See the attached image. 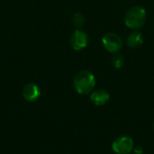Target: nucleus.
<instances>
[{"label": "nucleus", "mask_w": 154, "mask_h": 154, "mask_svg": "<svg viewBox=\"0 0 154 154\" xmlns=\"http://www.w3.org/2000/svg\"><path fill=\"white\" fill-rule=\"evenodd\" d=\"M147 19L146 10L139 5L131 7L125 14V23L127 27L137 30L142 28Z\"/></svg>", "instance_id": "f03ea898"}, {"label": "nucleus", "mask_w": 154, "mask_h": 154, "mask_svg": "<svg viewBox=\"0 0 154 154\" xmlns=\"http://www.w3.org/2000/svg\"><path fill=\"white\" fill-rule=\"evenodd\" d=\"M88 43V33L80 29L76 30L70 37V45L75 51H81L87 47Z\"/></svg>", "instance_id": "39448f33"}, {"label": "nucleus", "mask_w": 154, "mask_h": 154, "mask_svg": "<svg viewBox=\"0 0 154 154\" xmlns=\"http://www.w3.org/2000/svg\"><path fill=\"white\" fill-rule=\"evenodd\" d=\"M23 97L28 102L36 101L41 96V89L38 85L34 83H29L23 88Z\"/></svg>", "instance_id": "423d86ee"}, {"label": "nucleus", "mask_w": 154, "mask_h": 154, "mask_svg": "<svg viewBox=\"0 0 154 154\" xmlns=\"http://www.w3.org/2000/svg\"><path fill=\"white\" fill-rule=\"evenodd\" d=\"M73 85L79 94L87 95L94 89L96 85V78L89 70H81L74 77Z\"/></svg>", "instance_id": "f257e3e1"}, {"label": "nucleus", "mask_w": 154, "mask_h": 154, "mask_svg": "<svg viewBox=\"0 0 154 154\" xmlns=\"http://www.w3.org/2000/svg\"><path fill=\"white\" fill-rule=\"evenodd\" d=\"M104 48L110 53H116L123 48L122 38L115 32H107L102 38Z\"/></svg>", "instance_id": "7ed1b4c3"}, {"label": "nucleus", "mask_w": 154, "mask_h": 154, "mask_svg": "<svg viewBox=\"0 0 154 154\" xmlns=\"http://www.w3.org/2000/svg\"><path fill=\"white\" fill-rule=\"evenodd\" d=\"M110 99V95L106 90L97 89L91 93L90 100L96 106H104Z\"/></svg>", "instance_id": "0eeeda50"}, {"label": "nucleus", "mask_w": 154, "mask_h": 154, "mask_svg": "<svg viewBox=\"0 0 154 154\" xmlns=\"http://www.w3.org/2000/svg\"><path fill=\"white\" fill-rule=\"evenodd\" d=\"M112 63H113L115 68L120 69V68L123 67V65L125 63V59H124V57L122 55H116L112 59Z\"/></svg>", "instance_id": "9d476101"}, {"label": "nucleus", "mask_w": 154, "mask_h": 154, "mask_svg": "<svg viewBox=\"0 0 154 154\" xmlns=\"http://www.w3.org/2000/svg\"><path fill=\"white\" fill-rule=\"evenodd\" d=\"M134 152L135 154H143V149L141 146H137V147L134 148Z\"/></svg>", "instance_id": "9b49d317"}, {"label": "nucleus", "mask_w": 154, "mask_h": 154, "mask_svg": "<svg viewBox=\"0 0 154 154\" xmlns=\"http://www.w3.org/2000/svg\"><path fill=\"white\" fill-rule=\"evenodd\" d=\"M71 22H72V24L75 27L80 28L85 24L86 19H85V16L81 13H76V14H73V16L71 18Z\"/></svg>", "instance_id": "1a4fd4ad"}, {"label": "nucleus", "mask_w": 154, "mask_h": 154, "mask_svg": "<svg viewBox=\"0 0 154 154\" xmlns=\"http://www.w3.org/2000/svg\"><path fill=\"white\" fill-rule=\"evenodd\" d=\"M153 128H154V123H153Z\"/></svg>", "instance_id": "f8f14e48"}, {"label": "nucleus", "mask_w": 154, "mask_h": 154, "mask_svg": "<svg viewBox=\"0 0 154 154\" xmlns=\"http://www.w3.org/2000/svg\"><path fill=\"white\" fill-rule=\"evenodd\" d=\"M126 42H127V45L130 48H138V47H140L143 42V38L142 32H140L139 31L132 32L128 35V37L126 39Z\"/></svg>", "instance_id": "6e6552de"}, {"label": "nucleus", "mask_w": 154, "mask_h": 154, "mask_svg": "<svg viewBox=\"0 0 154 154\" xmlns=\"http://www.w3.org/2000/svg\"><path fill=\"white\" fill-rule=\"evenodd\" d=\"M112 150L117 154H128L134 150V141L129 136H121L112 143Z\"/></svg>", "instance_id": "20e7f679"}]
</instances>
